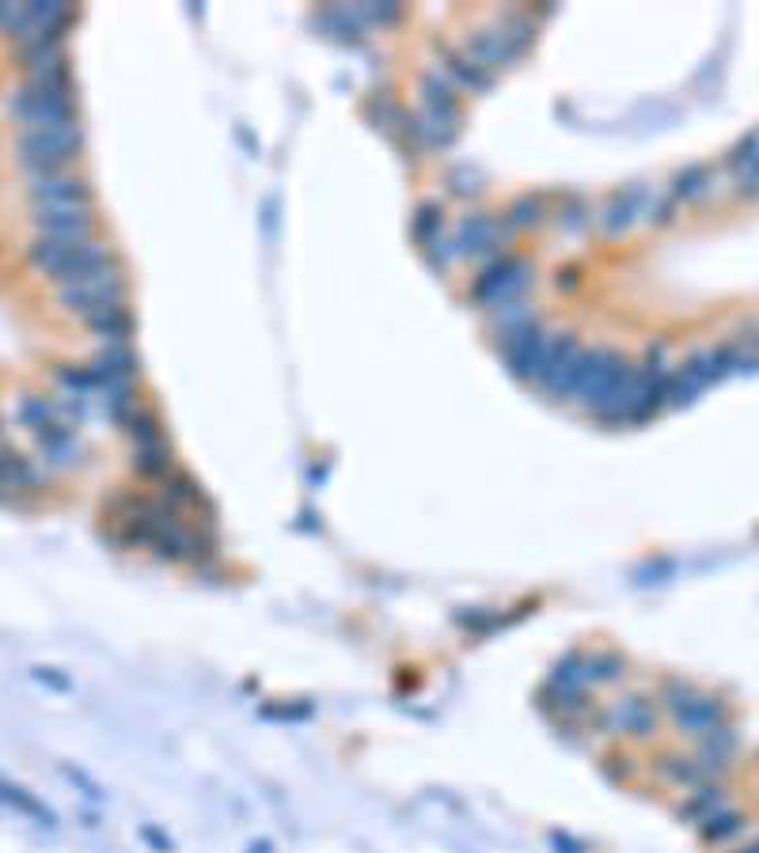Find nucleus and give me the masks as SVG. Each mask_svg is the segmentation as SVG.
Here are the masks:
<instances>
[{
	"mask_svg": "<svg viewBox=\"0 0 759 853\" xmlns=\"http://www.w3.org/2000/svg\"><path fill=\"white\" fill-rule=\"evenodd\" d=\"M8 114L20 122V129H54V126H80L77 99H72L69 65L49 72H31L27 84L8 95Z\"/></svg>",
	"mask_w": 759,
	"mask_h": 853,
	"instance_id": "nucleus-1",
	"label": "nucleus"
},
{
	"mask_svg": "<svg viewBox=\"0 0 759 853\" xmlns=\"http://www.w3.org/2000/svg\"><path fill=\"white\" fill-rule=\"evenodd\" d=\"M27 254H31V266L38 273H46V277H54L57 285H69V281H77V277H84V273L114 262L111 251H106L99 239H88V243H65V239L38 236Z\"/></svg>",
	"mask_w": 759,
	"mask_h": 853,
	"instance_id": "nucleus-2",
	"label": "nucleus"
},
{
	"mask_svg": "<svg viewBox=\"0 0 759 853\" xmlns=\"http://www.w3.org/2000/svg\"><path fill=\"white\" fill-rule=\"evenodd\" d=\"M84 134L80 126H54V129H20L15 137V156L31 175H46V171H65L77 160Z\"/></svg>",
	"mask_w": 759,
	"mask_h": 853,
	"instance_id": "nucleus-3",
	"label": "nucleus"
},
{
	"mask_svg": "<svg viewBox=\"0 0 759 853\" xmlns=\"http://www.w3.org/2000/svg\"><path fill=\"white\" fill-rule=\"evenodd\" d=\"M410 129H415V134L422 137V145H433V148L449 145V140L456 137V129H460L456 91H452V84L441 77V72L426 77V84H422V106H418V118L410 122Z\"/></svg>",
	"mask_w": 759,
	"mask_h": 853,
	"instance_id": "nucleus-4",
	"label": "nucleus"
},
{
	"mask_svg": "<svg viewBox=\"0 0 759 853\" xmlns=\"http://www.w3.org/2000/svg\"><path fill=\"white\" fill-rule=\"evenodd\" d=\"M532 35H535L532 23L521 20V15H513V20H501V23H494V27L475 31L464 54L472 57L475 65H483L486 72H498L524 54L528 43H532Z\"/></svg>",
	"mask_w": 759,
	"mask_h": 853,
	"instance_id": "nucleus-5",
	"label": "nucleus"
},
{
	"mask_svg": "<svg viewBox=\"0 0 759 853\" xmlns=\"http://www.w3.org/2000/svg\"><path fill=\"white\" fill-rule=\"evenodd\" d=\"M528 285H532V262L517 259V254H506V259H498L494 266H486L478 273L472 296L478 308L501 311V308H509V304H521Z\"/></svg>",
	"mask_w": 759,
	"mask_h": 853,
	"instance_id": "nucleus-6",
	"label": "nucleus"
},
{
	"mask_svg": "<svg viewBox=\"0 0 759 853\" xmlns=\"http://www.w3.org/2000/svg\"><path fill=\"white\" fill-rule=\"evenodd\" d=\"M668 213H672V202L657 194V190L623 186V190H615L604 205H600L597 225L604 231H612V236H619V231L634 228L638 220H668Z\"/></svg>",
	"mask_w": 759,
	"mask_h": 853,
	"instance_id": "nucleus-7",
	"label": "nucleus"
},
{
	"mask_svg": "<svg viewBox=\"0 0 759 853\" xmlns=\"http://www.w3.org/2000/svg\"><path fill=\"white\" fill-rule=\"evenodd\" d=\"M57 296H61V304L69 311H77L80 319H88V315L99 311V308L126 304V281H122L118 262H106V266H99L92 273H84V277L61 285V293Z\"/></svg>",
	"mask_w": 759,
	"mask_h": 853,
	"instance_id": "nucleus-8",
	"label": "nucleus"
},
{
	"mask_svg": "<svg viewBox=\"0 0 759 853\" xmlns=\"http://www.w3.org/2000/svg\"><path fill=\"white\" fill-rule=\"evenodd\" d=\"M27 197L35 209H57V205H92V186L88 179L69 175V171H46V175L27 179Z\"/></svg>",
	"mask_w": 759,
	"mask_h": 853,
	"instance_id": "nucleus-9",
	"label": "nucleus"
},
{
	"mask_svg": "<svg viewBox=\"0 0 759 853\" xmlns=\"http://www.w3.org/2000/svg\"><path fill=\"white\" fill-rule=\"evenodd\" d=\"M35 228L43 239H65V243H88L95 239L92 205H57V209H35Z\"/></svg>",
	"mask_w": 759,
	"mask_h": 853,
	"instance_id": "nucleus-10",
	"label": "nucleus"
},
{
	"mask_svg": "<svg viewBox=\"0 0 759 853\" xmlns=\"http://www.w3.org/2000/svg\"><path fill=\"white\" fill-rule=\"evenodd\" d=\"M509 239V220H498V217H486V213H478V217H467L464 225H460L456 231V247L460 254H494L501 251Z\"/></svg>",
	"mask_w": 759,
	"mask_h": 853,
	"instance_id": "nucleus-11",
	"label": "nucleus"
},
{
	"mask_svg": "<svg viewBox=\"0 0 759 853\" xmlns=\"http://www.w3.org/2000/svg\"><path fill=\"white\" fill-rule=\"evenodd\" d=\"M672 709H676V717H680V725L695 736H706V732H717V728H722V706H717L714 698H699V694L683 691V694H676Z\"/></svg>",
	"mask_w": 759,
	"mask_h": 853,
	"instance_id": "nucleus-12",
	"label": "nucleus"
},
{
	"mask_svg": "<svg viewBox=\"0 0 759 853\" xmlns=\"http://www.w3.org/2000/svg\"><path fill=\"white\" fill-rule=\"evenodd\" d=\"M88 330L95 338H103L106 345H118V342H129V330H134V319H129L126 304H111V308H99L88 315Z\"/></svg>",
	"mask_w": 759,
	"mask_h": 853,
	"instance_id": "nucleus-13",
	"label": "nucleus"
},
{
	"mask_svg": "<svg viewBox=\"0 0 759 853\" xmlns=\"http://www.w3.org/2000/svg\"><path fill=\"white\" fill-rule=\"evenodd\" d=\"M729 163H733V171H737L740 190H759V129L733 148Z\"/></svg>",
	"mask_w": 759,
	"mask_h": 853,
	"instance_id": "nucleus-14",
	"label": "nucleus"
},
{
	"mask_svg": "<svg viewBox=\"0 0 759 853\" xmlns=\"http://www.w3.org/2000/svg\"><path fill=\"white\" fill-rule=\"evenodd\" d=\"M449 72H452V77H456L464 88H472V91H483V88L494 84V72H486L483 65H475L472 57L464 54V49L449 57Z\"/></svg>",
	"mask_w": 759,
	"mask_h": 853,
	"instance_id": "nucleus-15",
	"label": "nucleus"
},
{
	"mask_svg": "<svg viewBox=\"0 0 759 853\" xmlns=\"http://www.w3.org/2000/svg\"><path fill=\"white\" fill-rule=\"evenodd\" d=\"M415 239L426 247V251H433V247L441 243V209H437V205H422V209H418Z\"/></svg>",
	"mask_w": 759,
	"mask_h": 853,
	"instance_id": "nucleus-16",
	"label": "nucleus"
},
{
	"mask_svg": "<svg viewBox=\"0 0 759 853\" xmlns=\"http://www.w3.org/2000/svg\"><path fill=\"white\" fill-rule=\"evenodd\" d=\"M706 182H711V171H706V168H688L680 179H676L672 197H703L706 194Z\"/></svg>",
	"mask_w": 759,
	"mask_h": 853,
	"instance_id": "nucleus-17",
	"label": "nucleus"
},
{
	"mask_svg": "<svg viewBox=\"0 0 759 853\" xmlns=\"http://www.w3.org/2000/svg\"><path fill=\"white\" fill-rule=\"evenodd\" d=\"M540 220H543V202H540V197H521V202H513V209H509V225H513V228L540 225Z\"/></svg>",
	"mask_w": 759,
	"mask_h": 853,
	"instance_id": "nucleus-18",
	"label": "nucleus"
},
{
	"mask_svg": "<svg viewBox=\"0 0 759 853\" xmlns=\"http://www.w3.org/2000/svg\"><path fill=\"white\" fill-rule=\"evenodd\" d=\"M737 831H740V819L729 816V811L706 819V834H711V839H729V834H737Z\"/></svg>",
	"mask_w": 759,
	"mask_h": 853,
	"instance_id": "nucleus-19",
	"label": "nucleus"
},
{
	"mask_svg": "<svg viewBox=\"0 0 759 853\" xmlns=\"http://www.w3.org/2000/svg\"><path fill=\"white\" fill-rule=\"evenodd\" d=\"M717 805H722V793H717V789H706L703 797H695V800H691V805H688V816H699V811H711V808H717Z\"/></svg>",
	"mask_w": 759,
	"mask_h": 853,
	"instance_id": "nucleus-20",
	"label": "nucleus"
}]
</instances>
